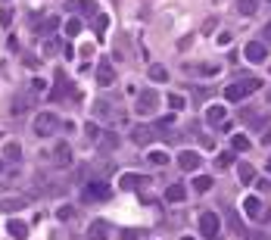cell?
Here are the masks:
<instances>
[{
  "label": "cell",
  "mask_w": 271,
  "mask_h": 240,
  "mask_svg": "<svg viewBox=\"0 0 271 240\" xmlns=\"http://www.w3.org/2000/svg\"><path fill=\"white\" fill-rule=\"evenodd\" d=\"M88 137H100V128L97 125H88Z\"/></svg>",
  "instance_id": "ab89813d"
},
{
  "label": "cell",
  "mask_w": 271,
  "mask_h": 240,
  "mask_svg": "<svg viewBox=\"0 0 271 240\" xmlns=\"http://www.w3.org/2000/svg\"><path fill=\"white\" fill-rule=\"evenodd\" d=\"M147 184H150L147 175H122V181H119L122 190H134V187H147Z\"/></svg>",
  "instance_id": "4fadbf2b"
},
{
  "label": "cell",
  "mask_w": 271,
  "mask_h": 240,
  "mask_svg": "<svg viewBox=\"0 0 271 240\" xmlns=\"http://www.w3.org/2000/svg\"><path fill=\"white\" fill-rule=\"evenodd\" d=\"M259 88H262V82H259V78H246V82H234V85H227V88H224V97H227L231 103H240L243 97L256 94Z\"/></svg>",
  "instance_id": "6da1fadb"
},
{
  "label": "cell",
  "mask_w": 271,
  "mask_h": 240,
  "mask_svg": "<svg viewBox=\"0 0 271 240\" xmlns=\"http://www.w3.org/2000/svg\"><path fill=\"white\" fill-rule=\"evenodd\" d=\"M112 147H115V137H112V134H109V137H103V150H112Z\"/></svg>",
  "instance_id": "f35d334b"
},
{
  "label": "cell",
  "mask_w": 271,
  "mask_h": 240,
  "mask_svg": "<svg viewBox=\"0 0 271 240\" xmlns=\"http://www.w3.org/2000/svg\"><path fill=\"white\" fill-rule=\"evenodd\" d=\"M237 10H240L243 16H253V13H256V4H253V0H237Z\"/></svg>",
  "instance_id": "d6a6232c"
},
{
  "label": "cell",
  "mask_w": 271,
  "mask_h": 240,
  "mask_svg": "<svg viewBox=\"0 0 271 240\" xmlns=\"http://www.w3.org/2000/svg\"><path fill=\"white\" fill-rule=\"evenodd\" d=\"M147 75L153 78V82H159V85H162V82H169V69H165V66H159V63H153V66L147 69Z\"/></svg>",
  "instance_id": "7402d4cb"
},
{
  "label": "cell",
  "mask_w": 271,
  "mask_h": 240,
  "mask_svg": "<svg viewBox=\"0 0 271 240\" xmlns=\"http://www.w3.org/2000/svg\"><path fill=\"white\" fill-rule=\"evenodd\" d=\"M156 106H159V94L156 91H143L137 97V112L140 115H153V112H156Z\"/></svg>",
  "instance_id": "5b68a950"
},
{
  "label": "cell",
  "mask_w": 271,
  "mask_h": 240,
  "mask_svg": "<svg viewBox=\"0 0 271 240\" xmlns=\"http://www.w3.org/2000/svg\"><path fill=\"white\" fill-rule=\"evenodd\" d=\"M190 72H197V75H215L218 66L215 63H200V66H190Z\"/></svg>",
  "instance_id": "f546056e"
},
{
  "label": "cell",
  "mask_w": 271,
  "mask_h": 240,
  "mask_svg": "<svg viewBox=\"0 0 271 240\" xmlns=\"http://www.w3.org/2000/svg\"><path fill=\"white\" fill-rule=\"evenodd\" d=\"M85 199H91V203H94V199H100V203H103V199H109V187L103 181H91L85 187Z\"/></svg>",
  "instance_id": "ba28073f"
},
{
  "label": "cell",
  "mask_w": 271,
  "mask_h": 240,
  "mask_svg": "<svg viewBox=\"0 0 271 240\" xmlns=\"http://www.w3.org/2000/svg\"><path fill=\"white\" fill-rule=\"evenodd\" d=\"M175 122H178V118H175V112H172V115L159 118V122L153 125V131H156V134H162V137H172V131H175Z\"/></svg>",
  "instance_id": "5bb4252c"
},
{
  "label": "cell",
  "mask_w": 271,
  "mask_h": 240,
  "mask_svg": "<svg viewBox=\"0 0 271 240\" xmlns=\"http://www.w3.org/2000/svg\"><path fill=\"white\" fill-rule=\"evenodd\" d=\"M243 56H246L249 63H265V56H268V47H265L262 41H249V44L243 47Z\"/></svg>",
  "instance_id": "52a82bcc"
},
{
  "label": "cell",
  "mask_w": 271,
  "mask_h": 240,
  "mask_svg": "<svg viewBox=\"0 0 271 240\" xmlns=\"http://www.w3.org/2000/svg\"><path fill=\"white\" fill-rule=\"evenodd\" d=\"M231 147H234L237 153H246L253 144H249V137H246V134H231Z\"/></svg>",
  "instance_id": "d4e9b609"
},
{
  "label": "cell",
  "mask_w": 271,
  "mask_h": 240,
  "mask_svg": "<svg viewBox=\"0 0 271 240\" xmlns=\"http://www.w3.org/2000/svg\"><path fill=\"white\" fill-rule=\"evenodd\" d=\"M4 159H7V163H19V159H22V147L19 144H7L4 147Z\"/></svg>",
  "instance_id": "484cf974"
},
{
  "label": "cell",
  "mask_w": 271,
  "mask_h": 240,
  "mask_svg": "<svg viewBox=\"0 0 271 240\" xmlns=\"http://www.w3.org/2000/svg\"><path fill=\"white\" fill-rule=\"evenodd\" d=\"M165 199H169V203H184V187L181 184H169Z\"/></svg>",
  "instance_id": "cb8c5ba5"
},
{
  "label": "cell",
  "mask_w": 271,
  "mask_h": 240,
  "mask_svg": "<svg viewBox=\"0 0 271 240\" xmlns=\"http://www.w3.org/2000/svg\"><path fill=\"white\" fill-rule=\"evenodd\" d=\"M59 47H62V44L56 41V37H47V41L41 44V53H44V56L50 59V56H56V53H59Z\"/></svg>",
  "instance_id": "83f0119b"
},
{
  "label": "cell",
  "mask_w": 271,
  "mask_h": 240,
  "mask_svg": "<svg viewBox=\"0 0 271 240\" xmlns=\"http://www.w3.org/2000/svg\"><path fill=\"white\" fill-rule=\"evenodd\" d=\"M0 25H13V10H10V7L0 13Z\"/></svg>",
  "instance_id": "8d00e7d4"
},
{
  "label": "cell",
  "mask_w": 271,
  "mask_h": 240,
  "mask_svg": "<svg viewBox=\"0 0 271 240\" xmlns=\"http://www.w3.org/2000/svg\"><path fill=\"white\" fill-rule=\"evenodd\" d=\"M66 97H75V100H78V91H69L66 75L59 72V75H56V85H53V91L47 94V100H53V103H56V100H66Z\"/></svg>",
  "instance_id": "277c9868"
},
{
  "label": "cell",
  "mask_w": 271,
  "mask_h": 240,
  "mask_svg": "<svg viewBox=\"0 0 271 240\" xmlns=\"http://www.w3.org/2000/svg\"><path fill=\"white\" fill-rule=\"evenodd\" d=\"M34 100H37V97H31V94H16V100H13V115L28 112V109L34 106Z\"/></svg>",
  "instance_id": "7c38bea8"
},
{
  "label": "cell",
  "mask_w": 271,
  "mask_h": 240,
  "mask_svg": "<svg viewBox=\"0 0 271 240\" xmlns=\"http://www.w3.org/2000/svg\"><path fill=\"white\" fill-rule=\"evenodd\" d=\"M56 25H59V19H56V16H47V19H41V16H34V22H31V28H34V31H41V34H44V31L50 34V31H53Z\"/></svg>",
  "instance_id": "2e32d148"
},
{
  "label": "cell",
  "mask_w": 271,
  "mask_h": 240,
  "mask_svg": "<svg viewBox=\"0 0 271 240\" xmlns=\"http://www.w3.org/2000/svg\"><path fill=\"white\" fill-rule=\"evenodd\" d=\"M262 141H265V144H271V131H265V134H262Z\"/></svg>",
  "instance_id": "b9f144b4"
},
{
  "label": "cell",
  "mask_w": 271,
  "mask_h": 240,
  "mask_svg": "<svg viewBox=\"0 0 271 240\" xmlns=\"http://www.w3.org/2000/svg\"><path fill=\"white\" fill-rule=\"evenodd\" d=\"M106 28H109V19H106V16H94V31H97L100 41L106 37Z\"/></svg>",
  "instance_id": "f1b7e54d"
},
{
  "label": "cell",
  "mask_w": 271,
  "mask_h": 240,
  "mask_svg": "<svg viewBox=\"0 0 271 240\" xmlns=\"http://www.w3.org/2000/svg\"><path fill=\"white\" fill-rule=\"evenodd\" d=\"M169 106H172V112H178V109H184V106H187V100H184L181 94H172V97H169Z\"/></svg>",
  "instance_id": "1f68e13d"
},
{
  "label": "cell",
  "mask_w": 271,
  "mask_h": 240,
  "mask_svg": "<svg viewBox=\"0 0 271 240\" xmlns=\"http://www.w3.org/2000/svg\"><path fill=\"white\" fill-rule=\"evenodd\" d=\"M218 228H221V222H218L215 212H203L200 215V234L206 240H218Z\"/></svg>",
  "instance_id": "3957f363"
},
{
  "label": "cell",
  "mask_w": 271,
  "mask_h": 240,
  "mask_svg": "<svg viewBox=\"0 0 271 240\" xmlns=\"http://www.w3.org/2000/svg\"><path fill=\"white\" fill-rule=\"evenodd\" d=\"M243 209H246V215H249V218H262V199H259V196H246Z\"/></svg>",
  "instance_id": "d6986e66"
},
{
  "label": "cell",
  "mask_w": 271,
  "mask_h": 240,
  "mask_svg": "<svg viewBox=\"0 0 271 240\" xmlns=\"http://www.w3.org/2000/svg\"><path fill=\"white\" fill-rule=\"evenodd\" d=\"M153 137H156V131H153V128H143V125H137V128L131 131V141H134V144H140V147H150V144H153Z\"/></svg>",
  "instance_id": "8fae6325"
},
{
  "label": "cell",
  "mask_w": 271,
  "mask_h": 240,
  "mask_svg": "<svg viewBox=\"0 0 271 240\" xmlns=\"http://www.w3.org/2000/svg\"><path fill=\"white\" fill-rule=\"evenodd\" d=\"M268 172H271V156H268Z\"/></svg>",
  "instance_id": "7bdbcfd3"
},
{
  "label": "cell",
  "mask_w": 271,
  "mask_h": 240,
  "mask_svg": "<svg viewBox=\"0 0 271 240\" xmlns=\"http://www.w3.org/2000/svg\"><path fill=\"white\" fill-rule=\"evenodd\" d=\"M53 163L56 166H69L72 163V147L69 144H56L53 147Z\"/></svg>",
  "instance_id": "9a60e30c"
},
{
  "label": "cell",
  "mask_w": 271,
  "mask_h": 240,
  "mask_svg": "<svg viewBox=\"0 0 271 240\" xmlns=\"http://www.w3.org/2000/svg\"><path fill=\"white\" fill-rule=\"evenodd\" d=\"M66 10H69V13H88V16H100L94 0H66Z\"/></svg>",
  "instance_id": "9c48e42d"
},
{
  "label": "cell",
  "mask_w": 271,
  "mask_h": 240,
  "mask_svg": "<svg viewBox=\"0 0 271 240\" xmlns=\"http://www.w3.org/2000/svg\"><path fill=\"white\" fill-rule=\"evenodd\" d=\"M94 75H97V85H100V88H109V85L115 82V69H112V63H109V59L97 63V72H94Z\"/></svg>",
  "instance_id": "8992f818"
},
{
  "label": "cell",
  "mask_w": 271,
  "mask_h": 240,
  "mask_svg": "<svg viewBox=\"0 0 271 240\" xmlns=\"http://www.w3.org/2000/svg\"><path fill=\"white\" fill-rule=\"evenodd\" d=\"M106 234H109V225H106V222H100V218H97V222L91 225V231H88V237H91V240H106Z\"/></svg>",
  "instance_id": "44dd1931"
},
{
  "label": "cell",
  "mask_w": 271,
  "mask_h": 240,
  "mask_svg": "<svg viewBox=\"0 0 271 240\" xmlns=\"http://www.w3.org/2000/svg\"><path fill=\"white\" fill-rule=\"evenodd\" d=\"M231 163H234V156H231V153H218V156H215V166H218V169H227Z\"/></svg>",
  "instance_id": "836d02e7"
},
{
  "label": "cell",
  "mask_w": 271,
  "mask_h": 240,
  "mask_svg": "<svg viewBox=\"0 0 271 240\" xmlns=\"http://www.w3.org/2000/svg\"><path fill=\"white\" fill-rule=\"evenodd\" d=\"M28 203H31L28 196H10V199H4V203H0V209H4V212H16V209H25Z\"/></svg>",
  "instance_id": "ac0fdd59"
},
{
  "label": "cell",
  "mask_w": 271,
  "mask_h": 240,
  "mask_svg": "<svg viewBox=\"0 0 271 240\" xmlns=\"http://www.w3.org/2000/svg\"><path fill=\"white\" fill-rule=\"evenodd\" d=\"M206 118H209V125L221 128V122H227V112H224V106H209L206 109Z\"/></svg>",
  "instance_id": "e0dca14e"
},
{
  "label": "cell",
  "mask_w": 271,
  "mask_h": 240,
  "mask_svg": "<svg viewBox=\"0 0 271 240\" xmlns=\"http://www.w3.org/2000/svg\"><path fill=\"white\" fill-rule=\"evenodd\" d=\"M56 215H59L62 222H66V218H72V206H59V212H56Z\"/></svg>",
  "instance_id": "74e56055"
},
{
  "label": "cell",
  "mask_w": 271,
  "mask_h": 240,
  "mask_svg": "<svg viewBox=\"0 0 271 240\" xmlns=\"http://www.w3.org/2000/svg\"><path fill=\"white\" fill-rule=\"evenodd\" d=\"M81 28H85V25H81V19H75V16H72V19L66 22V34H69V37H75V34H81Z\"/></svg>",
  "instance_id": "4dcf8cb0"
},
{
  "label": "cell",
  "mask_w": 271,
  "mask_h": 240,
  "mask_svg": "<svg viewBox=\"0 0 271 240\" xmlns=\"http://www.w3.org/2000/svg\"><path fill=\"white\" fill-rule=\"evenodd\" d=\"M150 163H156V166H165V163H169V156H165V153H159V150H153V153H150Z\"/></svg>",
  "instance_id": "d590c367"
},
{
  "label": "cell",
  "mask_w": 271,
  "mask_h": 240,
  "mask_svg": "<svg viewBox=\"0 0 271 240\" xmlns=\"http://www.w3.org/2000/svg\"><path fill=\"white\" fill-rule=\"evenodd\" d=\"M178 166L184 172H197L200 169V156L193 153V150H184V153H178Z\"/></svg>",
  "instance_id": "30bf717a"
},
{
  "label": "cell",
  "mask_w": 271,
  "mask_h": 240,
  "mask_svg": "<svg viewBox=\"0 0 271 240\" xmlns=\"http://www.w3.org/2000/svg\"><path fill=\"white\" fill-rule=\"evenodd\" d=\"M212 184H215V181H212L209 175H200V178H193V190H197V193H209V190H212Z\"/></svg>",
  "instance_id": "4316f807"
},
{
  "label": "cell",
  "mask_w": 271,
  "mask_h": 240,
  "mask_svg": "<svg viewBox=\"0 0 271 240\" xmlns=\"http://www.w3.org/2000/svg\"><path fill=\"white\" fill-rule=\"evenodd\" d=\"M119 240H140V231H137V228H125V231L119 234Z\"/></svg>",
  "instance_id": "e575fe53"
},
{
  "label": "cell",
  "mask_w": 271,
  "mask_h": 240,
  "mask_svg": "<svg viewBox=\"0 0 271 240\" xmlns=\"http://www.w3.org/2000/svg\"><path fill=\"white\" fill-rule=\"evenodd\" d=\"M262 37H265V41H268V44H271V22H268V25H265V31H262Z\"/></svg>",
  "instance_id": "60d3db41"
},
{
  "label": "cell",
  "mask_w": 271,
  "mask_h": 240,
  "mask_svg": "<svg viewBox=\"0 0 271 240\" xmlns=\"http://www.w3.org/2000/svg\"><path fill=\"white\" fill-rule=\"evenodd\" d=\"M237 178H240V184H253L256 181V169L249 163H240L237 166Z\"/></svg>",
  "instance_id": "ffe728a7"
},
{
  "label": "cell",
  "mask_w": 271,
  "mask_h": 240,
  "mask_svg": "<svg viewBox=\"0 0 271 240\" xmlns=\"http://www.w3.org/2000/svg\"><path fill=\"white\" fill-rule=\"evenodd\" d=\"M56 131H59V115L56 112H41V115L34 118V134L37 137H50Z\"/></svg>",
  "instance_id": "7a4b0ae2"
},
{
  "label": "cell",
  "mask_w": 271,
  "mask_h": 240,
  "mask_svg": "<svg viewBox=\"0 0 271 240\" xmlns=\"http://www.w3.org/2000/svg\"><path fill=\"white\" fill-rule=\"evenodd\" d=\"M7 231H10L16 240H25V237H28V225H22V222H16V218L7 222Z\"/></svg>",
  "instance_id": "603a6c76"
},
{
  "label": "cell",
  "mask_w": 271,
  "mask_h": 240,
  "mask_svg": "<svg viewBox=\"0 0 271 240\" xmlns=\"http://www.w3.org/2000/svg\"><path fill=\"white\" fill-rule=\"evenodd\" d=\"M0 172H4V163H0Z\"/></svg>",
  "instance_id": "ee69618b"
}]
</instances>
